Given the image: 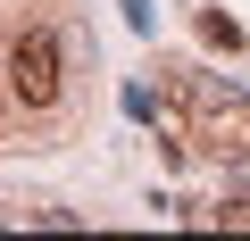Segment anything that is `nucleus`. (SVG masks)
<instances>
[{"instance_id": "7ed1b4c3", "label": "nucleus", "mask_w": 250, "mask_h": 241, "mask_svg": "<svg viewBox=\"0 0 250 241\" xmlns=\"http://www.w3.org/2000/svg\"><path fill=\"white\" fill-rule=\"evenodd\" d=\"M200 42H208V50H242V25H233V17H217V9H208V17H200Z\"/></svg>"}, {"instance_id": "f03ea898", "label": "nucleus", "mask_w": 250, "mask_h": 241, "mask_svg": "<svg viewBox=\"0 0 250 241\" xmlns=\"http://www.w3.org/2000/svg\"><path fill=\"white\" fill-rule=\"evenodd\" d=\"M59 75H67V42H59L50 25H25L17 50H9V92H17L25 108H50V100H59Z\"/></svg>"}, {"instance_id": "20e7f679", "label": "nucleus", "mask_w": 250, "mask_h": 241, "mask_svg": "<svg viewBox=\"0 0 250 241\" xmlns=\"http://www.w3.org/2000/svg\"><path fill=\"white\" fill-rule=\"evenodd\" d=\"M217 224H250V200H233V208H208Z\"/></svg>"}, {"instance_id": "f257e3e1", "label": "nucleus", "mask_w": 250, "mask_h": 241, "mask_svg": "<svg viewBox=\"0 0 250 241\" xmlns=\"http://www.w3.org/2000/svg\"><path fill=\"white\" fill-rule=\"evenodd\" d=\"M192 142L208 158H250V100L233 83H217V75L192 83Z\"/></svg>"}]
</instances>
